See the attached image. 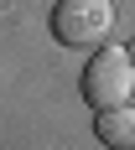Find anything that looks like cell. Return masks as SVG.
<instances>
[{
  "label": "cell",
  "instance_id": "obj_2",
  "mask_svg": "<svg viewBox=\"0 0 135 150\" xmlns=\"http://www.w3.org/2000/svg\"><path fill=\"white\" fill-rule=\"evenodd\" d=\"M114 26V5L109 0H57L52 5V36L62 47H78V52H89L99 47Z\"/></svg>",
  "mask_w": 135,
  "mask_h": 150
},
{
  "label": "cell",
  "instance_id": "obj_1",
  "mask_svg": "<svg viewBox=\"0 0 135 150\" xmlns=\"http://www.w3.org/2000/svg\"><path fill=\"white\" fill-rule=\"evenodd\" d=\"M130 88H135V57L120 47H99L83 67V98L104 114V109H120L130 98Z\"/></svg>",
  "mask_w": 135,
  "mask_h": 150
},
{
  "label": "cell",
  "instance_id": "obj_3",
  "mask_svg": "<svg viewBox=\"0 0 135 150\" xmlns=\"http://www.w3.org/2000/svg\"><path fill=\"white\" fill-rule=\"evenodd\" d=\"M94 135L104 140L109 150H135V109L120 104V109H104L94 119Z\"/></svg>",
  "mask_w": 135,
  "mask_h": 150
}]
</instances>
